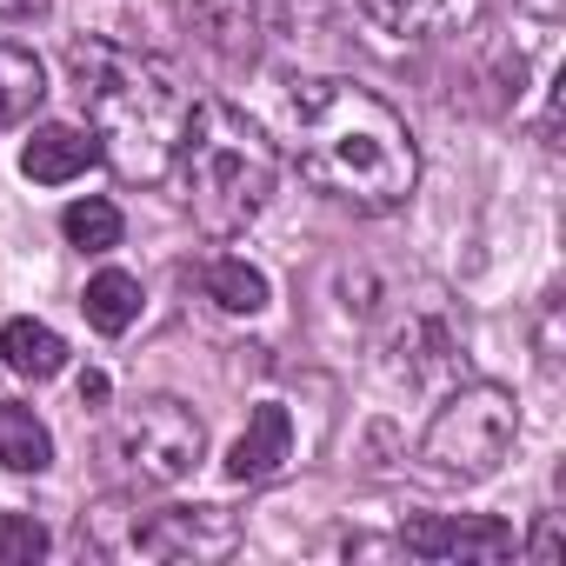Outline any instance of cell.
<instances>
[{
  "instance_id": "cell-17",
  "label": "cell",
  "mask_w": 566,
  "mask_h": 566,
  "mask_svg": "<svg viewBox=\"0 0 566 566\" xmlns=\"http://www.w3.org/2000/svg\"><path fill=\"white\" fill-rule=\"evenodd\" d=\"M61 233L81 247V253H114L120 247V207L114 200H74L61 213Z\"/></svg>"
},
{
  "instance_id": "cell-18",
  "label": "cell",
  "mask_w": 566,
  "mask_h": 566,
  "mask_svg": "<svg viewBox=\"0 0 566 566\" xmlns=\"http://www.w3.org/2000/svg\"><path fill=\"white\" fill-rule=\"evenodd\" d=\"M48 553V526L34 513H0V566H34Z\"/></svg>"
},
{
  "instance_id": "cell-1",
  "label": "cell",
  "mask_w": 566,
  "mask_h": 566,
  "mask_svg": "<svg viewBox=\"0 0 566 566\" xmlns=\"http://www.w3.org/2000/svg\"><path fill=\"white\" fill-rule=\"evenodd\" d=\"M287 147L301 160V174L354 207V213H394L413 200L420 180V147L407 134V120L360 81H301L287 94Z\"/></svg>"
},
{
  "instance_id": "cell-19",
  "label": "cell",
  "mask_w": 566,
  "mask_h": 566,
  "mask_svg": "<svg viewBox=\"0 0 566 566\" xmlns=\"http://www.w3.org/2000/svg\"><path fill=\"white\" fill-rule=\"evenodd\" d=\"M559 546H566V539H559V513H539V533H533L526 553H533L539 566H559Z\"/></svg>"
},
{
  "instance_id": "cell-11",
  "label": "cell",
  "mask_w": 566,
  "mask_h": 566,
  "mask_svg": "<svg viewBox=\"0 0 566 566\" xmlns=\"http://www.w3.org/2000/svg\"><path fill=\"white\" fill-rule=\"evenodd\" d=\"M0 467L8 473H48L54 467V433L21 400H0Z\"/></svg>"
},
{
  "instance_id": "cell-13",
  "label": "cell",
  "mask_w": 566,
  "mask_h": 566,
  "mask_svg": "<svg viewBox=\"0 0 566 566\" xmlns=\"http://www.w3.org/2000/svg\"><path fill=\"white\" fill-rule=\"evenodd\" d=\"M0 360H8L21 380H54L67 367V340L41 321H8L0 327Z\"/></svg>"
},
{
  "instance_id": "cell-5",
  "label": "cell",
  "mask_w": 566,
  "mask_h": 566,
  "mask_svg": "<svg viewBox=\"0 0 566 566\" xmlns=\"http://www.w3.org/2000/svg\"><path fill=\"white\" fill-rule=\"evenodd\" d=\"M207 453V427L187 400H140L127 407L114 427H107V460L120 480H140V486H180Z\"/></svg>"
},
{
  "instance_id": "cell-8",
  "label": "cell",
  "mask_w": 566,
  "mask_h": 566,
  "mask_svg": "<svg viewBox=\"0 0 566 566\" xmlns=\"http://www.w3.org/2000/svg\"><path fill=\"white\" fill-rule=\"evenodd\" d=\"M294 460V420H287V407H253V420H247V433L233 440V453H227V480H240V486H253V480H273L280 467Z\"/></svg>"
},
{
  "instance_id": "cell-16",
  "label": "cell",
  "mask_w": 566,
  "mask_h": 566,
  "mask_svg": "<svg viewBox=\"0 0 566 566\" xmlns=\"http://www.w3.org/2000/svg\"><path fill=\"white\" fill-rule=\"evenodd\" d=\"M87 321L101 327V334H127L134 321H140V280L134 273H120V266H107V273H94L87 280Z\"/></svg>"
},
{
  "instance_id": "cell-15",
  "label": "cell",
  "mask_w": 566,
  "mask_h": 566,
  "mask_svg": "<svg viewBox=\"0 0 566 566\" xmlns=\"http://www.w3.org/2000/svg\"><path fill=\"white\" fill-rule=\"evenodd\" d=\"M200 287H207V301H213L220 314H260V307H266V273L247 266V260H233V253H220V260L200 273Z\"/></svg>"
},
{
  "instance_id": "cell-14",
  "label": "cell",
  "mask_w": 566,
  "mask_h": 566,
  "mask_svg": "<svg viewBox=\"0 0 566 566\" xmlns=\"http://www.w3.org/2000/svg\"><path fill=\"white\" fill-rule=\"evenodd\" d=\"M41 101H48L41 61L28 48H14V41H0V127H21Z\"/></svg>"
},
{
  "instance_id": "cell-20",
  "label": "cell",
  "mask_w": 566,
  "mask_h": 566,
  "mask_svg": "<svg viewBox=\"0 0 566 566\" xmlns=\"http://www.w3.org/2000/svg\"><path fill=\"white\" fill-rule=\"evenodd\" d=\"M101 400H107V374H87L81 380V407H101Z\"/></svg>"
},
{
  "instance_id": "cell-7",
  "label": "cell",
  "mask_w": 566,
  "mask_h": 566,
  "mask_svg": "<svg viewBox=\"0 0 566 566\" xmlns=\"http://www.w3.org/2000/svg\"><path fill=\"white\" fill-rule=\"evenodd\" d=\"M400 546L420 559H506V553H520L513 526L486 520V513H420L400 526Z\"/></svg>"
},
{
  "instance_id": "cell-4",
  "label": "cell",
  "mask_w": 566,
  "mask_h": 566,
  "mask_svg": "<svg viewBox=\"0 0 566 566\" xmlns=\"http://www.w3.org/2000/svg\"><path fill=\"white\" fill-rule=\"evenodd\" d=\"M513 433H520V407L506 387L493 380H473L460 387L420 433V467L433 480H493L500 460L513 453Z\"/></svg>"
},
{
  "instance_id": "cell-12",
  "label": "cell",
  "mask_w": 566,
  "mask_h": 566,
  "mask_svg": "<svg viewBox=\"0 0 566 566\" xmlns=\"http://www.w3.org/2000/svg\"><path fill=\"white\" fill-rule=\"evenodd\" d=\"M360 14L394 41H427L467 14V0H360Z\"/></svg>"
},
{
  "instance_id": "cell-10",
  "label": "cell",
  "mask_w": 566,
  "mask_h": 566,
  "mask_svg": "<svg viewBox=\"0 0 566 566\" xmlns=\"http://www.w3.org/2000/svg\"><path fill=\"white\" fill-rule=\"evenodd\" d=\"M187 21L227 61H253L260 54V8L253 0H187Z\"/></svg>"
},
{
  "instance_id": "cell-9",
  "label": "cell",
  "mask_w": 566,
  "mask_h": 566,
  "mask_svg": "<svg viewBox=\"0 0 566 566\" xmlns=\"http://www.w3.org/2000/svg\"><path fill=\"white\" fill-rule=\"evenodd\" d=\"M94 160H101V140H94L87 127H67V120L34 127V140L21 147V174L41 180V187H61V180H74V174H87Z\"/></svg>"
},
{
  "instance_id": "cell-6",
  "label": "cell",
  "mask_w": 566,
  "mask_h": 566,
  "mask_svg": "<svg viewBox=\"0 0 566 566\" xmlns=\"http://www.w3.org/2000/svg\"><path fill=\"white\" fill-rule=\"evenodd\" d=\"M240 546V520L227 506H167L134 526V553L147 559H227Z\"/></svg>"
},
{
  "instance_id": "cell-3",
  "label": "cell",
  "mask_w": 566,
  "mask_h": 566,
  "mask_svg": "<svg viewBox=\"0 0 566 566\" xmlns=\"http://www.w3.org/2000/svg\"><path fill=\"white\" fill-rule=\"evenodd\" d=\"M180 187H187V213L207 233H240L266 213L273 180H280V147L260 134V120H247L227 101H193L180 160H174Z\"/></svg>"
},
{
  "instance_id": "cell-2",
  "label": "cell",
  "mask_w": 566,
  "mask_h": 566,
  "mask_svg": "<svg viewBox=\"0 0 566 566\" xmlns=\"http://www.w3.org/2000/svg\"><path fill=\"white\" fill-rule=\"evenodd\" d=\"M67 67L87 107V134L101 140V160L134 187L167 180L180 160L187 120H193V94L180 87V74L167 61H147L107 41H74Z\"/></svg>"
}]
</instances>
